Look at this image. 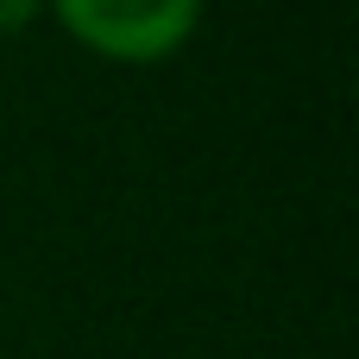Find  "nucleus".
Masks as SVG:
<instances>
[{
  "label": "nucleus",
  "instance_id": "f257e3e1",
  "mask_svg": "<svg viewBox=\"0 0 359 359\" xmlns=\"http://www.w3.org/2000/svg\"><path fill=\"white\" fill-rule=\"evenodd\" d=\"M50 6L88 50H101L114 63L170 57L202 19V0H50Z\"/></svg>",
  "mask_w": 359,
  "mask_h": 359
},
{
  "label": "nucleus",
  "instance_id": "f03ea898",
  "mask_svg": "<svg viewBox=\"0 0 359 359\" xmlns=\"http://www.w3.org/2000/svg\"><path fill=\"white\" fill-rule=\"evenodd\" d=\"M38 13V0H0V25H25Z\"/></svg>",
  "mask_w": 359,
  "mask_h": 359
}]
</instances>
